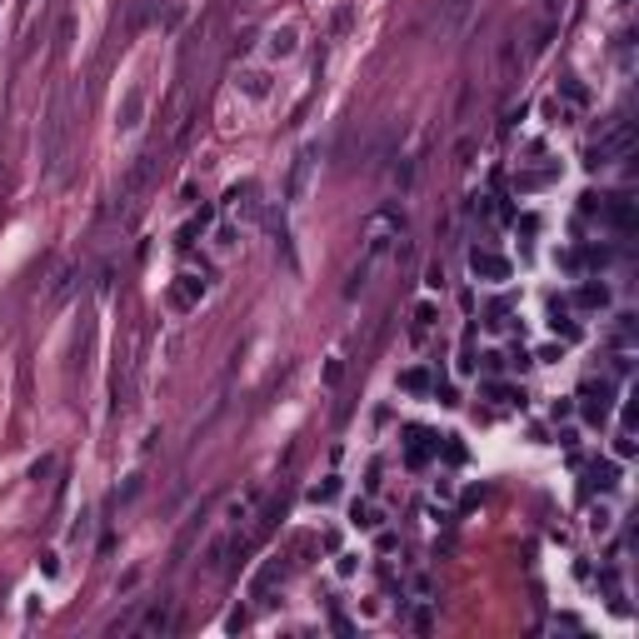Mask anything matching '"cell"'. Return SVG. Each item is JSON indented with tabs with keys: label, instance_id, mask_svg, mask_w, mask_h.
Masks as SVG:
<instances>
[{
	"label": "cell",
	"instance_id": "1",
	"mask_svg": "<svg viewBox=\"0 0 639 639\" xmlns=\"http://www.w3.org/2000/svg\"><path fill=\"white\" fill-rule=\"evenodd\" d=\"M404 235V220L395 215V210H375L370 215V225H365V250H360V260H355V270H350V280H345V295H360V290L375 280V270L390 260V250H395V240Z\"/></svg>",
	"mask_w": 639,
	"mask_h": 639
},
{
	"label": "cell",
	"instance_id": "2",
	"mask_svg": "<svg viewBox=\"0 0 639 639\" xmlns=\"http://www.w3.org/2000/svg\"><path fill=\"white\" fill-rule=\"evenodd\" d=\"M150 170H155V155H135V160H130V170L120 175V190H115V210H120V215H125V210L140 200V190L150 185Z\"/></svg>",
	"mask_w": 639,
	"mask_h": 639
},
{
	"label": "cell",
	"instance_id": "3",
	"mask_svg": "<svg viewBox=\"0 0 639 639\" xmlns=\"http://www.w3.org/2000/svg\"><path fill=\"white\" fill-rule=\"evenodd\" d=\"M579 399H585V420L590 425H604L609 410H614V380H585V390H579Z\"/></svg>",
	"mask_w": 639,
	"mask_h": 639
},
{
	"label": "cell",
	"instance_id": "4",
	"mask_svg": "<svg viewBox=\"0 0 639 639\" xmlns=\"http://www.w3.org/2000/svg\"><path fill=\"white\" fill-rule=\"evenodd\" d=\"M430 449H440V440H435L430 430H420V425L404 430V464H410V470H425V464H430Z\"/></svg>",
	"mask_w": 639,
	"mask_h": 639
},
{
	"label": "cell",
	"instance_id": "5",
	"mask_svg": "<svg viewBox=\"0 0 639 639\" xmlns=\"http://www.w3.org/2000/svg\"><path fill=\"white\" fill-rule=\"evenodd\" d=\"M310 175H315V150H300L295 165H290V185H285V200H290V205H300V200H305Z\"/></svg>",
	"mask_w": 639,
	"mask_h": 639
},
{
	"label": "cell",
	"instance_id": "6",
	"mask_svg": "<svg viewBox=\"0 0 639 639\" xmlns=\"http://www.w3.org/2000/svg\"><path fill=\"white\" fill-rule=\"evenodd\" d=\"M470 270H475V280H490V285L509 280V260L495 250H470Z\"/></svg>",
	"mask_w": 639,
	"mask_h": 639
},
{
	"label": "cell",
	"instance_id": "7",
	"mask_svg": "<svg viewBox=\"0 0 639 639\" xmlns=\"http://www.w3.org/2000/svg\"><path fill=\"white\" fill-rule=\"evenodd\" d=\"M200 295H205V275H195V270H185L180 285H170V305H175V310H190Z\"/></svg>",
	"mask_w": 639,
	"mask_h": 639
},
{
	"label": "cell",
	"instance_id": "8",
	"mask_svg": "<svg viewBox=\"0 0 639 639\" xmlns=\"http://www.w3.org/2000/svg\"><path fill=\"white\" fill-rule=\"evenodd\" d=\"M600 220H609L614 230H634V200L629 195H604V210H600Z\"/></svg>",
	"mask_w": 639,
	"mask_h": 639
},
{
	"label": "cell",
	"instance_id": "9",
	"mask_svg": "<svg viewBox=\"0 0 639 639\" xmlns=\"http://www.w3.org/2000/svg\"><path fill=\"white\" fill-rule=\"evenodd\" d=\"M475 15V0H440V30L445 35H454V30H464V20Z\"/></svg>",
	"mask_w": 639,
	"mask_h": 639
},
{
	"label": "cell",
	"instance_id": "10",
	"mask_svg": "<svg viewBox=\"0 0 639 639\" xmlns=\"http://www.w3.org/2000/svg\"><path fill=\"white\" fill-rule=\"evenodd\" d=\"M280 579H285V559L275 554V559H270V564H265V569L255 574V585H250V595H255V600H265V595H270V590L280 585Z\"/></svg>",
	"mask_w": 639,
	"mask_h": 639
},
{
	"label": "cell",
	"instance_id": "11",
	"mask_svg": "<svg viewBox=\"0 0 639 639\" xmlns=\"http://www.w3.org/2000/svg\"><path fill=\"white\" fill-rule=\"evenodd\" d=\"M170 624H175V609H170L165 600H160V604H150V609H145V619H140V629H145V634H170Z\"/></svg>",
	"mask_w": 639,
	"mask_h": 639
},
{
	"label": "cell",
	"instance_id": "12",
	"mask_svg": "<svg viewBox=\"0 0 639 639\" xmlns=\"http://www.w3.org/2000/svg\"><path fill=\"white\" fill-rule=\"evenodd\" d=\"M430 330H435V305H430V300H420V305L410 310V340L420 345V340H430Z\"/></svg>",
	"mask_w": 639,
	"mask_h": 639
},
{
	"label": "cell",
	"instance_id": "13",
	"mask_svg": "<svg viewBox=\"0 0 639 639\" xmlns=\"http://www.w3.org/2000/svg\"><path fill=\"white\" fill-rule=\"evenodd\" d=\"M614 485H619V470H614L609 459H595V464H590V480H585V490H614Z\"/></svg>",
	"mask_w": 639,
	"mask_h": 639
},
{
	"label": "cell",
	"instance_id": "14",
	"mask_svg": "<svg viewBox=\"0 0 639 639\" xmlns=\"http://www.w3.org/2000/svg\"><path fill=\"white\" fill-rule=\"evenodd\" d=\"M574 305H579V310H604V305H609V285H595V280H590V285H579Z\"/></svg>",
	"mask_w": 639,
	"mask_h": 639
},
{
	"label": "cell",
	"instance_id": "15",
	"mask_svg": "<svg viewBox=\"0 0 639 639\" xmlns=\"http://www.w3.org/2000/svg\"><path fill=\"white\" fill-rule=\"evenodd\" d=\"M140 110H145V95H140V90H130V95H125V105H120V130H135V125H140Z\"/></svg>",
	"mask_w": 639,
	"mask_h": 639
},
{
	"label": "cell",
	"instance_id": "16",
	"mask_svg": "<svg viewBox=\"0 0 639 639\" xmlns=\"http://www.w3.org/2000/svg\"><path fill=\"white\" fill-rule=\"evenodd\" d=\"M350 525H360V530H380V509L365 504V500H355V504H350Z\"/></svg>",
	"mask_w": 639,
	"mask_h": 639
},
{
	"label": "cell",
	"instance_id": "17",
	"mask_svg": "<svg viewBox=\"0 0 639 639\" xmlns=\"http://www.w3.org/2000/svg\"><path fill=\"white\" fill-rule=\"evenodd\" d=\"M205 225H210V210H200L195 220H185V225H180V240H175V245H180V250H190V245H195V235H205Z\"/></svg>",
	"mask_w": 639,
	"mask_h": 639
},
{
	"label": "cell",
	"instance_id": "18",
	"mask_svg": "<svg viewBox=\"0 0 639 639\" xmlns=\"http://www.w3.org/2000/svg\"><path fill=\"white\" fill-rule=\"evenodd\" d=\"M270 55H275V61H285V55H295V30H290V25L270 35Z\"/></svg>",
	"mask_w": 639,
	"mask_h": 639
},
{
	"label": "cell",
	"instance_id": "19",
	"mask_svg": "<svg viewBox=\"0 0 639 639\" xmlns=\"http://www.w3.org/2000/svg\"><path fill=\"white\" fill-rule=\"evenodd\" d=\"M519 61H525V55H519V45H514V40H504V45H500V70H504V80H514Z\"/></svg>",
	"mask_w": 639,
	"mask_h": 639
},
{
	"label": "cell",
	"instance_id": "20",
	"mask_svg": "<svg viewBox=\"0 0 639 639\" xmlns=\"http://www.w3.org/2000/svg\"><path fill=\"white\" fill-rule=\"evenodd\" d=\"M559 95H564V105H574V110H579V105H590V90L579 85L574 75H569V80H559Z\"/></svg>",
	"mask_w": 639,
	"mask_h": 639
},
{
	"label": "cell",
	"instance_id": "21",
	"mask_svg": "<svg viewBox=\"0 0 639 639\" xmlns=\"http://www.w3.org/2000/svg\"><path fill=\"white\" fill-rule=\"evenodd\" d=\"M240 85H245V95H255V100H260V95H270V75H265V70H245V75H240Z\"/></svg>",
	"mask_w": 639,
	"mask_h": 639
},
{
	"label": "cell",
	"instance_id": "22",
	"mask_svg": "<svg viewBox=\"0 0 639 639\" xmlns=\"http://www.w3.org/2000/svg\"><path fill=\"white\" fill-rule=\"evenodd\" d=\"M390 180H395L399 190H410V185H415V160H404V155H399L395 170H390Z\"/></svg>",
	"mask_w": 639,
	"mask_h": 639
},
{
	"label": "cell",
	"instance_id": "23",
	"mask_svg": "<svg viewBox=\"0 0 639 639\" xmlns=\"http://www.w3.org/2000/svg\"><path fill=\"white\" fill-rule=\"evenodd\" d=\"M399 390L425 395V390H430V370H404V375H399Z\"/></svg>",
	"mask_w": 639,
	"mask_h": 639
},
{
	"label": "cell",
	"instance_id": "24",
	"mask_svg": "<svg viewBox=\"0 0 639 639\" xmlns=\"http://www.w3.org/2000/svg\"><path fill=\"white\" fill-rule=\"evenodd\" d=\"M335 495H340V480H335V475H330V480H320V485L310 490V500H315V504H330Z\"/></svg>",
	"mask_w": 639,
	"mask_h": 639
},
{
	"label": "cell",
	"instance_id": "25",
	"mask_svg": "<svg viewBox=\"0 0 639 639\" xmlns=\"http://www.w3.org/2000/svg\"><path fill=\"white\" fill-rule=\"evenodd\" d=\"M485 325H490V330H504V325H509V305H504V300H495V305H490V315H485Z\"/></svg>",
	"mask_w": 639,
	"mask_h": 639
},
{
	"label": "cell",
	"instance_id": "26",
	"mask_svg": "<svg viewBox=\"0 0 639 639\" xmlns=\"http://www.w3.org/2000/svg\"><path fill=\"white\" fill-rule=\"evenodd\" d=\"M480 360H485V370H490V375H500V370H504V365H509V360H504V355H500V350H485V355H480Z\"/></svg>",
	"mask_w": 639,
	"mask_h": 639
},
{
	"label": "cell",
	"instance_id": "27",
	"mask_svg": "<svg viewBox=\"0 0 639 639\" xmlns=\"http://www.w3.org/2000/svg\"><path fill=\"white\" fill-rule=\"evenodd\" d=\"M445 459H449V464H459V459H464V445H459L454 435H445Z\"/></svg>",
	"mask_w": 639,
	"mask_h": 639
},
{
	"label": "cell",
	"instance_id": "28",
	"mask_svg": "<svg viewBox=\"0 0 639 639\" xmlns=\"http://www.w3.org/2000/svg\"><path fill=\"white\" fill-rule=\"evenodd\" d=\"M435 399H440V404H459V390H454V385H435Z\"/></svg>",
	"mask_w": 639,
	"mask_h": 639
},
{
	"label": "cell",
	"instance_id": "29",
	"mask_svg": "<svg viewBox=\"0 0 639 639\" xmlns=\"http://www.w3.org/2000/svg\"><path fill=\"white\" fill-rule=\"evenodd\" d=\"M470 155H475V140H459L454 145V165H470Z\"/></svg>",
	"mask_w": 639,
	"mask_h": 639
},
{
	"label": "cell",
	"instance_id": "30",
	"mask_svg": "<svg viewBox=\"0 0 639 639\" xmlns=\"http://www.w3.org/2000/svg\"><path fill=\"white\" fill-rule=\"evenodd\" d=\"M50 464H55L50 454H45V459H35V464H30V480H45V475H50Z\"/></svg>",
	"mask_w": 639,
	"mask_h": 639
},
{
	"label": "cell",
	"instance_id": "31",
	"mask_svg": "<svg viewBox=\"0 0 639 639\" xmlns=\"http://www.w3.org/2000/svg\"><path fill=\"white\" fill-rule=\"evenodd\" d=\"M614 454H619V459H629V454H634V440H629V435H619V440H614Z\"/></svg>",
	"mask_w": 639,
	"mask_h": 639
},
{
	"label": "cell",
	"instance_id": "32",
	"mask_svg": "<svg viewBox=\"0 0 639 639\" xmlns=\"http://www.w3.org/2000/svg\"><path fill=\"white\" fill-rule=\"evenodd\" d=\"M330 624H335V634H355V624L345 619V614H330Z\"/></svg>",
	"mask_w": 639,
	"mask_h": 639
},
{
	"label": "cell",
	"instance_id": "33",
	"mask_svg": "<svg viewBox=\"0 0 639 639\" xmlns=\"http://www.w3.org/2000/svg\"><path fill=\"white\" fill-rule=\"evenodd\" d=\"M85 535H90V514H80V525H75V530H70V540H75V545H80V540H85Z\"/></svg>",
	"mask_w": 639,
	"mask_h": 639
}]
</instances>
